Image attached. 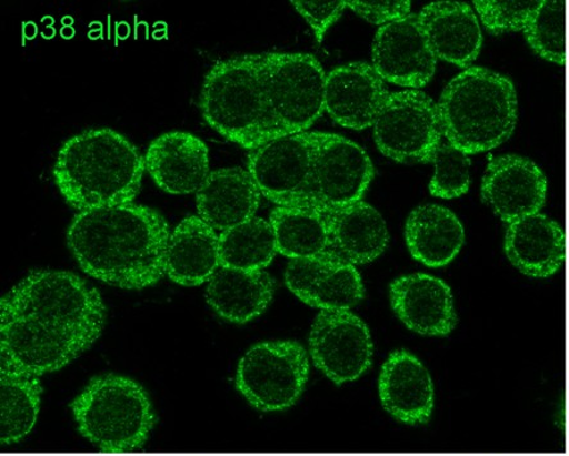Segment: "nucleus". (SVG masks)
<instances>
[{"label": "nucleus", "instance_id": "f257e3e1", "mask_svg": "<svg viewBox=\"0 0 569 456\" xmlns=\"http://www.w3.org/2000/svg\"><path fill=\"white\" fill-rule=\"evenodd\" d=\"M106 325L97 287L72 272L31 271L0 298V376L61 371L98 342Z\"/></svg>", "mask_w": 569, "mask_h": 456}, {"label": "nucleus", "instance_id": "f03ea898", "mask_svg": "<svg viewBox=\"0 0 569 456\" xmlns=\"http://www.w3.org/2000/svg\"><path fill=\"white\" fill-rule=\"evenodd\" d=\"M171 234L161 212L128 203L78 213L67 229L66 242L91 278L141 292L166 277Z\"/></svg>", "mask_w": 569, "mask_h": 456}, {"label": "nucleus", "instance_id": "7ed1b4c3", "mask_svg": "<svg viewBox=\"0 0 569 456\" xmlns=\"http://www.w3.org/2000/svg\"><path fill=\"white\" fill-rule=\"evenodd\" d=\"M146 160L112 129H93L66 140L53 165L54 185L73 211L133 203L141 192Z\"/></svg>", "mask_w": 569, "mask_h": 456}, {"label": "nucleus", "instance_id": "20e7f679", "mask_svg": "<svg viewBox=\"0 0 569 456\" xmlns=\"http://www.w3.org/2000/svg\"><path fill=\"white\" fill-rule=\"evenodd\" d=\"M438 107L443 138L467 155L506 143L518 119L512 80L482 68L457 74L443 89Z\"/></svg>", "mask_w": 569, "mask_h": 456}, {"label": "nucleus", "instance_id": "39448f33", "mask_svg": "<svg viewBox=\"0 0 569 456\" xmlns=\"http://www.w3.org/2000/svg\"><path fill=\"white\" fill-rule=\"evenodd\" d=\"M69 408L79 434L104 454L141 452L159 422L147 389L116 373L91 377Z\"/></svg>", "mask_w": 569, "mask_h": 456}, {"label": "nucleus", "instance_id": "423d86ee", "mask_svg": "<svg viewBox=\"0 0 569 456\" xmlns=\"http://www.w3.org/2000/svg\"><path fill=\"white\" fill-rule=\"evenodd\" d=\"M199 105L211 129L249 152L274 140L262 53L217 62L206 74Z\"/></svg>", "mask_w": 569, "mask_h": 456}, {"label": "nucleus", "instance_id": "0eeeda50", "mask_svg": "<svg viewBox=\"0 0 569 456\" xmlns=\"http://www.w3.org/2000/svg\"><path fill=\"white\" fill-rule=\"evenodd\" d=\"M262 77L274 140L303 134L325 112L326 77L306 53H262Z\"/></svg>", "mask_w": 569, "mask_h": 456}, {"label": "nucleus", "instance_id": "6e6552de", "mask_svg": "<svg viewBox=\"0 0 569 456\" xmlns=\"http://www.w3.org/2000/svg\"><path fill=\"white\" fill-rule=\"evenodd\" d=\"M309 375L311 362L303 345L292 340L263 342L241 356L236 388L259 412H284L305 394Z\"/></svg>", "mask_w": 569, "mask_h": 456}, {"label": "nucleus", "instance_id": "1a4fd4ad", "mask_svg": "<svg viewBox=\"0 0 569 456\" xmlns=\"http://www.w3.org/2000/svg\"><path fill=\"white\" fill-rule=\"evenodd\" d=\"M379 151L398 163H430L442 143L439 107L420 90L390 93L373 123Z\"/></svg>", "mask_w": 569, "mask_h": 456}, {"label": "nucleus", "instance_id": "9d476101", "mask_svg": "<svg viewBox=\"0 0 569 456\" xmlns=\"http://www.w3.org/2000/svg\"><path fill=\"white\" fill-rule=\"evenodd\" d=\"M312 181L301 209L326 214L362 202L375 178L370 156L339 135L312 132Z\"/></svg>", "mask_w": 569, "mask_h": 456}, {"label": "nucleus", "instance_id": "9b49d317", "mask_svg": "<svg viewBox=\"0 0 569 456\" xmlns=\"http://www.w3.org/2000/svg\"><path fill=\"white\" fill-rule=\"evenodd\" d=\"M308 353L313 366L332 384L355 383L372 367L371 331L351 311H320L309 331Z\"/></svg>", "mask_w": 569, "mask_h": 456}, {"label": "nucleus", "instance_id": "f8f14e48", "mask_svg": "<svg viewBox=\"0 0 569 456\" xmlns=\"http://www.w3.org/2000/svg\"><path fill=\"white\" fill-rule=\"evenodd\" d=\"M248 171L267 201L301 209L312 181V132L276 139L253 149L248 153Z\"/></svg>", "mask_w": 569, "mask_h": 456}, {"label": "nucleus", "instance_id": "ddd939ff", "mask_svg": "<svg viewBox=\"0 0 569 456\" xmlns=\"http://www.w3.org/2000/svg\"><path fill=\"white\" fill-rule=\"evenodd\" d=\"M283 280L301 303L320 311H350L366 295L356 265L333 252L290 261Z\"/></svg>", "mask_w": 569, "mask_h": 456}, {"label": "nucleus", "instance_id": "4468645a", "mask_svg": "<svg viewBox=\"0 0 569 456\" xmlns=\"http://www.w3.org/2000/svg\"><path fill=\"white\" fill-rule=\"evenodd\" d=\"M437 64L418 14L385 24L376 32L372 65L383 81L417 90L429 84Z\"/></svg>", "mask_w": 569, "mask_h": 456}, {"label": "nucleus", "instance_id": "2eb2a0df", "mask_svg": "<svg viewBox=\"0 0 569 456\" xmlns=\"http://www.w3.org/2000/svg\"><path fill=\"white\" fill-rule=\"evenodd\" d=\"M547 190V178L539 165L516 154L493 159L481 182L482 202L508 225L540 213Z\"/></svg>", "mask_w": 569, "mask_h": 456}, {"label": "nucleus", "instance_id": "dca6fc26", "mask_svg": "<svg viewBox=\"0 0 569 456\" xmlns=\"http://www.w3.org/2000/svg\"><path fill=\"white\" fill-rule=\"evenodd\" d=\"M390 306L412 333L447 337L458 325L455 296L446 281L426 273H412L392 281Z\"/></svg>", "mask_w": 569, "mask_h": 456}, {"label": "nucleus", "instance_id": "f3484780", "mask_svg": "<svg viewBox=\"0 0 569 456\" xmlns=\"http://www.w3.org/2000/svg\"><path fill=\"white\" fill-rule=\"evenodd\" d=\"M379 397L385 412L401 425L426 426L435 409V387L429 369L411 352L389 354L379 376Z\"/></svg>", "mask_w": 569, "mask_h": 456}, {"label": "nucleus", "instance_id": "a211bd4d", "mask_svg": "<svg viewBox=\"0 0 569 456\" xmlns=\"http://www.w3.org/2000/svg\"><path fill=\"white\" fill-rule=\"evenodd\" d=\"M389 94L372 64L339 65L326 77L325 111L342 128L366 130L373 126Z\"/></svg>", "mask_w": 569, "mask_h": 456}, {"label": "nucleus", "instance_id": "6ab92c4d", "mask_svg": "<svg viewBox=\"0 0 569 456\" xmlns=\"http://www.w3.org/2000/svg\"><path fill=\"white\" fill-rule=\"evenodd\" d=\"M144 160L150 179L171 195L197 194L212 172L207 144L186 131H170L156 138Z\"/></svg>", "mask_w": 569, "mask_h": 456}, {"label": "nucleus", "instance_id": "aec40b11", "mask_svg": "<svg viewBox=\"0 0 569 456\" xmlns=\"http://www.w3.org/2000/svg\"><path fill=\"white\" fill-rule=\"evenodd\" d=\"M505 253L525 276H555L566 262V232L546 214L527 215L508 225Z\"/></svg>", "mask_w": 569, "mask_h": 456}, {"label": "nucleus", "instance_id": "412c9836", "mask_svg": "<svg viewBox=\"0 0 569 456\" xmlns=\"http://www.w3.org/2000/svg\"><path fill=\"white\" fill-rule=\"evenodd\" d=\"M418 20L438 60L465 69L480 55L482 32L471 6L451 0L433 2L423 8Z\"/></svg>", "mask_w": 569, "mask_h": 456}, {"label": "nucleus", "instance_id": "4be33fe9", "mask_svg": "<svg viewBox=\"0 0 569 456\" xmlns=\"http://www.w3.org/2000/svg\"><path fill=\"white\" fill-rule=\"evenodd\" d=\"M196 195L199 217L221 232L254 219L262 201L252 175L240 168L212 171Z\"/></svg>", "mask_w": 569, "mask_h": 456}, {"label": "nucleus", "instance_id": "5701e85b", "mask_svg": "<svg viewBox=\"0 0 569 456\" xmlns=\"http://www.w3.org/2000/svg\"><path fill=\"white\" fill-rule=\"evenodd\" d=\"M220 265V235L199 215H188L172 231L167 249L166 276L173 284H208Z\"/></svg>", "mask_w": 569, "mask_h": 456}, {"label": "nucleus", "instance_id": "b1692460", "mask_svg": "<svg viewBox=\"0 0 569 456\" xmlns=\"http://www.w3.org/2000/svg\"><path fill=\"white\" fill-rule=\"evenodd\" d=\"M276 288L269 272L220 267L208 281L206 301L221 320L247 325L269 310Z\"/></svg>", "mask_w": 569, "mask_h": 456}, {"label": "nucleus", "instance_id": "393cba45", "mask_svg": "<svg viewBox=\"0 0 569 456\" xmlns=\"http://www.w3.org/2000/svg\"><path fill=\"white\" fill-rule=\"evenodd\" d=\"M405 239L412 259L441 268L457 259L466 242L462 222L446 206L425 204L408 215Z\"/></svg>", "mask_w": 569, "mask_h": 456}, {"label": "nucleus", "instance_id": "a878e982", "mask_svg": "<svg viewBox=\"0 0 569 456\" xmlns=\"http://www.w3.org/2000/svg\"><path fill=\"white\" fill-rule=\"evenodd\" d=\"M331 251L342 260L361 265L371 263L387 251L389 230L380 212L358 202L325 214Z\"/></svg>", "mask_w": 569, "mask_h": 456}, {"label": "nucleus", "instance_id": "bb28decb", "mask_svg": "<svg viewBox=\"0 0 569 456\" xmlns=\"http://www.w3.org/2000/svg\"><path fill=\"white\" fill-rule=\"evenodd\" d=\"M269 221L278 253L290 261L332 252L328 223L321 212L276 206Z\"/></svg>", "mask_w": 569, "mask_h": 456}, {"label": "nucleus", "instance_id": "cd10ccee", "mask_svg": "<svg viewBox=\"0 0 569 456\" xmlns=\"http://www.w3.org/2000/svg\"><path fill=\"white\" fill-rule=\"evenodd\" d=\"M44 388L39 377L0 376V444L22 442L36 427Z\"/></svg>", "mask_w": 569, "mask_h": 456}, {"label": "nucleus", "instance_id": "c85d7f7f", "mask_svg": "<svg viewBox=\"0 0 569 456\" xmlns=\"http://www.w3.org/2000/svg\"><path fill=\"white\" fill-rule=\"evenodd\" d=\"M274 232L270 221L254 217L220 234V265L223 268L264 271L273 262Z\"/></svg>", "mask_w": 569, "mask_h": 456}, {"label": "nucleus", "instance_id": "c756f323", "mask_svg": "<svg viewBox=\"0 0 569 456\" xmlns=\"http://www.w3.org/2000/svg\"><path fill=\"white\" fill-rule=\"evenodd\" d=\"M532 51L543 60L566 64V2L543 0L540 10L523 30Z\"/></svg>", "mask_w": 569, "mask_h": 456}, {"label": "nucleus", "instance_id": "7c9ffc66", "mask_svg": "<svg viewBox=\"0 0 569 456\" xmlns=\"http://www.w3.org/2000/svg\"><path fill=\"white\" fill-rule=\"evenodd\" d=\"M430 163L435 169L429 186L432 196L450 201L467 194L471 186L470 156L449 143H441Z\"/></svg>", "mask_w": 569, "mask_h": 456}, {"label": "nucleus", "instance_id": "2f4dec72", "mask_svg": "<svg viewBox=\"0 0 569 456\" xmlns=\"http://www.w3.org/2000/svg\"><path fill=\"white\" fill-rule=\"evenodd\" d=\"M543 0H476L477 14L491 36H503L507 32L523 31L533 16L540 10Z\"/></svg>", "mask_w": 569, "mask_h": 456}, {"label": "nucleus", "instance_id": "473e14b6", "mask_svg": "<svg viewBox=\"0 0 569 456\" xmlns=\"http://www.w3.org/2000/svg\"><path fill=\"white\" fill-rule=\"evenodd\" d=\"M297 12L303 18L315 32L318 43L325 38L332 24L341 18L347 8V2H291Z\"/></svg>", "mask_w": 569, "mask_h": 456}, {"label": "nucleus", "instance_id": "72a5a7b5", "mask_svg": "<svg viewBox=\"0 0 569 456\" xmlns=\"http://www.w3.org/2000/svg\"><path fill=\"white\" fill-rule=\"evenodd\" d=\"M347 8L353 11L359 18L367 22L385 24L403 20L411 14L412 3L411 2H353L349 0Z\"/></svg>", "mask_w": 569, "mask_h": 456}, {"label": "nucleus", "instance_id": "f704fd0d", "mask_svg": "<svg viewBox=\"0 0 569 456\" xmlns=\"http://www.w3.org/2000/svg\"><path fill=\"white\" fill-rule=\"evenodd\" d=\"M568 433H569V427H568Z\"/></svg>", "mask_w": 569, "mask_h": 456}]
</instances>
